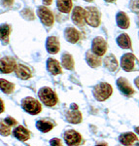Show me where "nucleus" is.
I'll list each match as a JSON object with an SVG mask.
<instances>
[{
    "instance_id": "7",
    "label": "nucleus",
    "mask_w": 139,
    "mask_h": 146,
    "mask_svg": "<svg viewBox=\"0 0 139 146\" xmlns=\"http://www.w3.org/2000/svg\"><path fill=\"white\" fill-rule=\"evenodd\" d=\"M17 62L12 56H4L0 60V71L2 73H11L16 70Z\"/></svg>"
},
{
    "instance_id": "31",
    "label": "nucleus",
    "mask_w": 139,
    "mask_h": 146,
    "mask_svg": "<svg viewBox=\"0 0 139 146\" xmlns=\"http://www.w3.org/2000/svg\"><path fill=\"white\" fill-rule=\"evenodd\" d=\"M5 120V122L8 125H10V126L12 127V126H16V125H18V122L16 121L15 119L13 118V117H7L6 119H4Z\"/></svg>"
},
{
    "instance_id": "11",
    "label": "nucleus",
    "mask_w": 139,
    "mask_h": 146,
    "mask_svg": "<svg viewBox=\"0 0 139 146\" xmlns=\"http://www.w3.org/2000/svg\"><path fill=\"white\" fill-rule=\"evenodd\" d=\"M46 49L48 51V53L52 54V55L58 54L60 49V44L58 39L55 36L48 37V39L46 41Z\"/></svg>"
},
{
    "instance_id": "16",
    "label": "nucleus",
    "mask_w": 139,
    "mask_h": 146,
    "mask_svg": "<svg viewBox=\"0 0 139 146\" xmlns=\"http://www.w3.org/2000/svg\"><path fill=\"white\" fill-rule=\"evenodd\" d=\"M47 68H48L49 72L52 73L53 75H58L61 74V72H62L60 62L52 58L47 60Z\"/></svg>"
},
{
    "instance_id": "35",
    "label": "nucleus",
    "mask_w": 139,
    "mask_h": 146,
    "mask_svg": "<svg viewBox=\"0 0 139 146\" xmlns=\"http://www.w3.org/2000/svg\"><path fill=\"white\" fill-rule=\"evenodd\" d=\"M52 2H53V0H43V3H44V5H46V6L51 5V4H52Z\"/></svg>"
},
{
    "instance_id": "24",
    "label": "nucleus",
    "mask_w": 139,
    "mask_h": 146,
    "mask_svg": "<svg viewBox=\"0 0 139 146\" xmlns=\"http://www.w3.org/2000/svg\"><path fill=\"white\" fill-rule=\"evenodd\" d=\"M61 64L64 68L68 70H72L74 68V60L72 56L68 53H64L61 56Z\"/></svg>"
},
{
    "instance_id": "8",
    "label": "nucleus",
    "mask_w": 139,
    "mask_h": 146,
    "mask_svg": "<svg viewBox=\"0 0 139 146\" xmlns=\"http://www.w3.org/2000/svg\"><path fill=\"white\" fill-rule=\"evenodd\" d=\"M106 50H107V44H106V41L102 37L98 36L93 40V47H91L93 53L101 56L106 53Z\"/></svg>"
},
{
    "instance_id": "18",
    "label": "nucleus",
    "mask_w": 139,
    "mask_h": 146,
    "mask_svg": "<svg viewBox=\"0 0 139 146\" xmlns=\"http://www.w3.org/2000/svg\"><path fill=\"white\" fill-rule=\"evenodd\" d=\"M86 60L89 66L93 67V68L100 66V64H101V60H100L99 56L95 55V53H93V52H91V51L87 52Z\"/></svg>"
},
{
    "instance_id": "20",
    "label": "nucleus",
    "mask_w": 139,
    "mask_h": 146,
    "mask_svg": "<svg viewBox=\"0 0 139 146\" xmlns=\"http://www.w3.org/2000/svg\"><path fill=\"white\" fill-rule=\"evenodd\" d=\"M66 120L67 122L71 124H79L82 122V114L78 110H70L66 114Z\"/></svg>"
},
{
    "instance_id": "21",
    "label": "nucleus",
    "mask_w": 139,
    "mask_h": 146,
    "mask_svg": "<svg viewBox=\"0 0 139 146\" xmlns=\"http://www.w3.org/2000/svg\"><path fill=\"white\" fill-rule=\"evenodd\" d=\"M137 140H138L137 136L132 133H122V135H120V141H121V143L126 146L132 145Z\"/></svg>"
},
{
    "instance_id": "15",
    "label": "nucleus",
    "mask_w": 139,
    "mask_h": 146,
    "mask_svg": "<svg viewBox=\"0 0 139 146\" xmlns=\"http://www.w3.org/2000/svg\"><path fill=\"white\" fill-rule=\"evenodd\" d=\"M15 73L18 76V78H20L22 80H28L31 78V76H32L31 70L23 64H18L17 67H16Z\"/></svg>"
},
{
    "instance_id": "12",
    "label": "nucleus",
    "mask_w": 139,
    "mask_h": 146,
    "mask_svg": "<svg viewBox=\"0 0 139 146\" xmlns=\"http://www.w3.org/2000/svg\"><path fill=\"white\" fill-rule=\"evenodd\" d=\"M117 85H118V88L120 89V91L122 92L124 95L126 96H132L134 91L132 89V87L130 86V84L128 83V81L124 77H121L117 80Z\"/></svg>"
},
{
    "instance_id": "3",
    "label": "nucleus",
    "mask_w": 139,
    "mask_h": 146,
    "mask_svg": "<svg viewBox=\"0 0 139 146\" xmlns=\"http://www.w3.org/2000/svg\"><path fill=\"white\" fill-rule=\"evenodd\" d=\"M112 94V87L110 86L108 83H102L96 85L93 89V96L97 100L99 101H104L107 100Z\"/></svg>"
},
{
    "instance_id": "10",
    "label": "nucleus",
    "mask_w": 139,
    "mask_h": 146,
    "mask_svg": "<svg viewBox=\"0 0 139 146\" xmlns=\"http://www.w3.org/2000/svg\"><path fill=\"white\" fill-rule=\"evenodd\" d=\"M72 21L75 25H83L86 22V11L79 6H76L72 12Z\"/></svg>"
},
{
    "instance_id": "4",
    "label": "nucleus",
    "mask_w": 139,
    "mask_h": 146,
    "mask_svg": "<svg viewBox=\"0 0 139 146\" xmlns=\"http://www.w3.org/2000/svg\"><path fill=\"white\" fill-rule=\"evenodd\" d=\"M86 11V23L93 27H97L100 25V12L93 6L87 7Z\"/></svg>"
},
{
    "instance_id": "29",
    "label": "nucleus",
    "mask_w": 139,
    "mask_h": 146,
    "mask_svg": "<svg viewBox=\"0 0 139 146\" xmlns=\"http://www.w3.org/2000/svg\"><path fill=\"white\" fill-rule=\"evenodd\" d=\"M22 17L26 21H34L35 20V14L34 12L29 8H25L21 12Z\"/></svg>"
},
{
    "instance_id": "17",
    "label": "nucleus",
    "mask_w": 139,
    "mask_h": 146,
    "mask_svg": "<svg viewBox=\"0 0 139 146\" xmlns=\"http://www.w3.org/2000/svg\"><path fill=\"white\" fill-rule=\"evenodd\" d=\"M12 31V27L8 23H3L0 25V40L4 45H7L9 43V36Z\"/></svg>"
},
{
    "instance_id": "6",
    "label": "nucleus",
    "mask_w": 139,
    "mask_h": 146,
    "mask_svg": "<svg viewBox=\"0 0 139 146\" xmlns=\"http://www.w3.org/2000/svg\"><path fill=\"white\" fill-rule=\"evenodd\" d=\"M122 67L124 71H133L135 70L136 66L138 64V60H136V58L134 56V55L132 54H124V56H122Z\"/></svg>"
},
{
    "instance_id": "2",
    "label": "nucleus",
    "mask_w": 139,
    "mask_h": 146,
    "mask_svg": "<svg viewBox=\"0 0 139 146\" xmlns=\"http://www.w3.org/2000/svg\"><path fill=\"white\" fill-rule=\"evenodd\" d=\"M22 107L25 112L31 115L39 114L42 110L41 103L32 96H27V98H23L22 100Z\"/></svg>"
},
{
    "instance_id": "5",
    "label": "nucleus",
    "mask_w": 139,
    "mask_h": 146,
    "mask_svg": "<svg viewBox=\"0 0 139 146\" xmlns=\"http://www.w3.org/2000/svg\"><path fill=\"white\" fill-rule=\"evenodd\" d=\"M37 15L41 20L42 23H44L47 27H52L55 22V17L54 14L48 7L46 6H40L37 10Z\"/></svg>"
},
{
    "instance_id": "13",
    "label": "nucleus",
    "mask_w": 139,
    "mask_h": 146,
    "mask_svg": "<svg viewBox=\"0 0 139 146\" xmlns=\"http://www.w3.org/2000/svg\"><path fill=\"white\" fill-rule=\"evenodd\" d=\"M64 37L69 43L75 44L80 39V32L74 27H67L64 30Z\"/></svg>"
},
{
    "instance_id": "9",
    "label": "nucleus",
    "mask_w": 139,
    "mask_h": 146,
    "mask_svg": "<svg viewBox=\"0 0 139 146\" xmlns=\"http://www.w3.org/2000/svg\"><path fill=\"white\" fill-rule=\"evenodd\" d=\"M64 140L68 146L79 145L82 142V136L76 131H68L64 133Z\"/></svg>"
},
{
    "instance_id": "38",
    "label": "nucleus",
    "mask_w": 139,
    "mask_h": 146,
    "mask_svg": "<svg viewBox=\"0 0 139 146\" xmlns=\"http://www.w3.org/2000/svg\"><path fill=\"white\" fill-rule=\"evenodd\" d=\"M106 2H114L115 0H105Z\"/></svg>"
},
{
    "instance_id": "27",
    "label": "nucleus",
    "mask_w": 139,
    "mask_h": 146,
    "mask_svg": "<svg viewBox=\"0 0 139 146\" xmlns=\"http://www.w3.org/2000/svg\"><path fill=\"white\" fill-rule=\"evenodd\" d=\"M0 90L7 95H10L15 90V85L5 79H0Z\"/></svg>"
},
{
    "instance_id": "39",
    "label": "nucleus",
    "mask_w": 139,
    "mask_h": 146,
    "mask_svg": "<svg viewBox=\"0 0 139 146\" xmlns=\"http://www.w3.org/2000/svg\"><path fill=\"white\" fill-rule=\"evenodd\" d=\"M85 1H87V2H91V1H93V0H85Z\"/></svg>"
},
{
    "instance_id": "33",
    "label": "nucleus",
    "mask_w": 139,
    "mask_h": 146,
    "mask_svg": "<svg viewBox=\"0 0 139 146\" xmlns=\"http://www.w3.org/2000/svg\"><path fill=\"white\" fill-rule=\"evenodd\" d=\"M2 1V5L4 7H11L14 4V0H1Z\"/></svg>"
},
{
    "instance_id": "37",
    "label": "nucleus",
    "mask_w": 139,
    "mask_h": 146,
    "mask_svg": "<svg viewBox=\"0 0 139 146\" xmlns=\"http://www.w3.org/2000/svg\"><path fill=\"white\" fill-rule=\"evenodd\" d=\"M135 131L139 135V127H137V128H135Z\"/></svg>"
},
{
    "instance_id": "32",
    "label": "nucleus",
    "mask_w": 139,
    "mask_h": 146,
    "mask_svg": "<svg viewBox=\"0 0 139 146\" xmlns=\"http://www.w3.org/2000/svg\"><path fill=\"white\" fill-rule=\"evenodd\" d=\"M51 146H62V143H61V140L60 138H53L50 141Z\"/></svg>"
},
{
    "instance_id": "26",
    "label": "nucleus",
    "mask_w": 139,
    "mask_h": 146,
    "mask_svg": "<svg viewBox=\"0 0 139 146\" xmlns=\"http://www.w3.org/2000/svg\"><path fill=\"white\" fill-rule=\"evenodd\" d=\"M36 127L42 133H48L54 128V125L48 120H39L36 122Z\"/></svg>"
},
{
    "instance_id": "30",
    "label": "nucleus",
    "mask_w": 139,
    "mask_h": 146,
    "mask_svg": "<svg viewBox=\"0 0 139 146\" xmlns=\"http://www.w3.org/2000/svg\"><path fill=\"white\" fill-rule=\"evenodd\" d=\"M129 8L135 14H139V0H131L129 3Z\"/></svg>"
},
{
    "instance_id": "19",
    "label": "nucleus",
    "mask_w": 139,
    "mask_h": 146,
    "mask_svg": "<svg viewBox=\"0 0 139 146\" xmlns=\"http://www.w3.org/2000/svg\"><path fill=\"white\" fill-rule=\"evenodd\" d=\"M117 25L122 29H126L129 27V19L124 12H119L116 17Z\"/></svg>"
},
{
    "instance_id": "14",
    "label": "nucleus",
    "mask_w": 139,
    "mask_h": 146,
    "mask_svg": "<svg viewBox=\"0 0 139 146\" xmlns=\"http://www.w3.org/2000/svg\"><path fill=\"white\" fill-rule=\"evenodd\" d=\"M14 136L20 141H26L30 138V131L23 126H18L13 131Z\"/></svg>"
},
{
    "instance_id": "23",
    "label": "nucleus",
    "mask_w": 139,
    "mask_h": 146,
    "mask_svg": "<svg viewBox=\"0 0 139 146\" xmlns=\"http://www.w3.org/2000/svg\"><path fill=\"white\" fill-rule=\"evenodd\" d=\"M104 65L110 71H115L118 68V62L116 58L113 55H111V54L106 56V58H104Z\"/></svg>"
},
{
    "instance_id": "28",
    "label": "nucleus",
    "mask_w": 139,
    "mask_h": 146,
    "mask_svg": "<svg viewBox=\"0 0 139 146\" xmlns=\"http://www.w3.org/2000/svg\"><path fill=\"white\" fill-rule=\"evenodd\" d=\"M11 133V126L5 122V120H0V135L8 136Z\"/></svg>"
},
{
    "instance_id": "40",
    "label": "nucleus",
    "mask_w": 139,
    "mask_h": 146,
    "mask_svg": "<svg viewBox=\"0 0 139 146\" xmlns=\"http://www.w3.org/2000/svg\"><path fill=\"white\" fill-rule=\"evenodd\" d=\"M96 146H106L105 144H98V145H96Z\"/></svg>"
},
{
    "instance_id": "36",
    "label": "nucleus",
    "mask_w": 139,
    "mask_h": 146,
    "mask_svg": "<svg viewBox=\"0 0 139 146\" xmlns=\"http://www.w3.org/2000/svg\"><path fill=\"white\" fill-rule=\"evenodd\" d=\"M134 83H135V85H136V87L139 89V77H137L135 80H134Z\"/></svg>"
},
{
    "instance_id": "25",
    "label": "nucleus",
    "mask_w": 139,
    "mask_h": 146,
    "mask_svg": "<svg viewBox=\"0 0 139 146\" xmlns=\"http://www.w3.org/2000/svg\"><path fill=\"white\" fill-rule=\"evenodd\" d=\"M117 43L122 49H130L131 48V40L128 34H121L117 38Z\"/></svg>"
},
{
    "instance_id": "22",
    "label": "nucleus",
    "mask_w": 139,
    "mask_h": 146,
    "mask_svg": "<svg viewBox=\"0 0 139 146\" xmlns=\"http://www.w3.org/2000/svg\"><path fill=\"white\" fill-rule=\"evenodd\" d=\"M56 6L61 13L68 14L72 9V0H56Z\"/></svg>"
},
{
    "instance_id": "1",
    "label": "nucleus",
    "mask_w": 139,
    "mask_h": 146,
    "mask_svg": "<svg viewBox=\"0 0 139 146\" xmlns=\"http://www.w3.org/2000/svg\"><path fill=\"white\" fill-rule=\"evenodd\" d=\"M38 96L40 100L44 103L46 106L53 107L58 103V96L56 93L49 87H43L38 92Z\"/></svg>"
},
{
    "instance_id": "34",
    "label": "nucleus",
    "mask_w": 139,
    "mask_h": 146,
    "mask_svg": "<svg viewBox=\"0 0 139 146\" xmlns=\"http://www.w3.org/2000/svg\"><path fill=\"white\" fill-rule=\"evenodd\" d=\"M4 110H5V106H4V103H3V100L0 98V113L4 112Z\"/></svg>"
}]
</instances>
